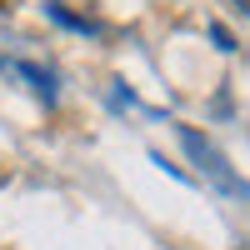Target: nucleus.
<instances>
[{
    "label": "nucleus",
    "instance_id": "1",
    "mask_svg": "<svg viewBox=\"0 0 250 250\" xmlns=\"http://www.w3.org/2000/svg\"><path fill=\"white\" fill-rule=\"evenodd\" d=\"M240 10H250V0H240Z\"/></svg>",
    "mask_w": 250,
    "mask_h": 250
},
{
    "label": "nucleus",
    "instance_id": "2",
    "mask_svg": "<svg viewBox=\"0 0 250 250\" xmlns=\"http://www.w3.org/2000/svg\"><path fill=\"white\" fill-rule=\"evenodd\" d=\"M0 10H5V0H0Z\"/></svg>",
    "mask_w": 250,
    "mask_h": 250
}]
</instances>
